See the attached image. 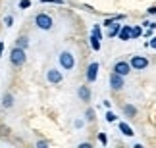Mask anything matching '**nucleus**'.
Listing matches in <instances>:
<instances>
[{
  "mask_svg": "<svg viewBox=\"0 0 156 148\" xmlns=\"http://www.w3.org/2000/svg\"><path fill=\"white\" fill-rule=\"evenodd\" d=\"M129 64H131V69H145L148 66V60L145 56H133Z\"/></svg>",
  "mask_w": 156,
  "mask_h": 148,
  "instance_id": "nucleus-4",
  "label": "nucleus"
},
{
  "mask_svg": "<svg viewBox=\"0 0 156 148\" xmlns=\"http://www.w3.org/2000/svg\"><path fill=\"white\" fill-rule=\"evenodd\" d=\"M119 29H122V25H119V23H112L110 25V31H108V37H118L119 35Z\"/></svg>",
  "mask_w": 156,
  "mask_h": 148,
  "instance_id": "nucleus-11",
  "label": "nucleus"
},
{
  "mask_svg": "<svg viewBox=\"0 0 156 148\" xmlns=\"http://www.w3.org/2000/svg\"><path fill=\"white\" fill-rule=\"evenodd\" d=\"M31 6V0H21L20 2V8H29Z\"/></svg>",
  "mask_w": 156,
  "mask_h": 148,
  "instance_id": "nucleus-21",
  "label": "nucleus"
},
{
  "mask_svg": "<svg viewBox=\"0 0 156 148\" xmlns=\"http://www.w3.org/2000/svg\"><path fill=\"white\" fill-rule=\"evenodd\" d=\"M114 71L125 77V75H127V73L131 71V64H127V62H118L116 66H114Z\"/></svg>",
  "mask_w": 156,
  "mask_h": 148,
  "instance_id": "nucleus-6",
  "label": "nucleus"
},
{
  "mask_svg": "<svg viewBox=\"0 0 156 148\" xmlns=\"http://www.w3.org/2000/svg\"><path fill=\"white\" fill-rule=\"evenodd\" d=\"M110 87L114 88V91H119V88H123V75H119L114 71L110 75Z\"/></svg>",
  "mask_w": 156,
  "mask_h": 148,
  "instance_id": "nucleus-5",
  "label": "nucleus"
},
{
  "mask_svg": "<svg viewBox=\"0 0 156 148\" xmlns=\"http://www.w3.org/2000/svg\"><path fill=\"white\" fill-rule=\"evenodd\" d=\"M12 21H14V19H12V15H8V17L4 19V23H6V25H12Z\"/></svg>",
  "mask_w": 156,
  "mask_h": 148,
  "instance_id": "nucleus-23",
  "label": "nucleus"
},
{
  "mask_svg": "<svg viewBox=\"0 0 156 148\" xmlns=\"http://www.w3.org/2000/svg\"><path fill=\"white\" fill-rule=\"evenodd\" d=\"M27 44H29L27 37H20V39H17V43H16V46H20V48H27Z\"/></svg>",
  "mask_w": 156,
  "mask_h": 148,
  "instance_id": "nucleus-17",
  "label": "nucleus"
},
{
  "mask_svg": "<svg viewBox=\"0 0 156 148\" xmlns=\"http://www.w3.org/2000/svg\"><path fill=\"white\" fill-rule=\"evenodd\" d=\"M148 14H156V6H152V8H148Z\"/></svg>",
  "mask_w": 156,
  "mask_h": 148,
  "instance_id": "nucleus-26",
  "label": "nucleus"
},
{
  "mask_svg": "<svg viewBox=\"0 0 156 148\" xmlns=\"http://www.w3.org/2000/svg\"><path fill=\"white\" fill-rule=\"evenodd\" d=\"M123 112H125V115H127V117H133L137 114V108H135V106H131V104H127L123 108Z\"/></svg>",
  "mask_w": 156,
  "mask_h": 148,
  "instance_id": "nucleus-14",
  "label": "nucleus"
},
{
  "mask_svg": "<svg viewBox=\"0 0 156 148\" xmlns=\"http://www.w3.org/2000/svg\"><path fill=\"white\" fill-rule=\"evenodd\" d=\"M106 121L114 123V121H116V114H114V112H108V114H106Z\"/></svg>",
  "mask_w": 156,
  "mask_h": 148,
  "instance_id": "nucleus-19",
  "label": "nucleus"
},
{
  "mask_svg": "<svg viewBox=\"0 0 156 148\" xmlns=\"http://www.w3.org/2000/svg\"><path fill=\"white\" fill-rule=\"evenodd\" d=\"M85 115H87V121H94V110H91V108H89Z\"/></svg>",
  "mask_w": 156,
  "mask_h": 148,
  "instance_id": "nucleus-18",
  "label": "nucleus"
},
{
  "mask_svg": "<svg viewBox=\"0 0 156 148\" xmlns=\"http://www.w3.org/2000/svg\"><path fill=\"white\" fill-rule=\"evenodd\" d=\"M141 33H143V29H141L139 25L131 27V39H137V37H141Z\"/></svg>",
  "mask_w": 156,
  "mask_h": 148,
  "instance_id": "nucleus-16",
  "label": "nucleus"
},
{
  "mask_svg": "<svg viewBox=\"0 0 156 148\" xmlns=\"http://www.w3.org/2000/svg\"><path fill=\"white\" fill-rule=\"evenodd\" d=\"M10 62L14 64L16 67H21L23 64H25V48H20V46H16V48L10 52Z\"/></svg>",
  "mask_w": 156,
  "mask_h": 148,
  "instance_id": "nucleus-1",
  "label": "nucleus"
},
{
  "mask_svg": "<svg viewBox=\"0 0 156 148\" xmlns=\"http://www.w3.org/2000/svg\"><path fill=\"white\" fill-rule=\"evenodd\" d=\"M112 23H114V19H106V21H104V25H106V27H110Z\"/></svg>",
  "mask_w": 156,
  "mask_h": 148,
  "instance_id": "nucleus-25",
  "label": "nucleus"
},
{
  "mask_svg": "<svg viewBox=\"0 0 156 148\" xmlns=\"http://www.w3.org/2000/svg\"><path fill=\"white\" fill-rule=\"evenodd\" d=\"M151 46H152V48H156V37H154V39L151 40Z\"/></svg>",
  "mask_w": 156,
  "mask_h": 148,
  "instance_id": "nucleus-27",
  "label": "nucleus"
},
{
  "mask_svg": "<svg viewBox=\"0 0 156 148\" xmlns=\"http://www.w3.org/2000/svg\"><path fill=\"white\" fill-rule=\"evenodd\" d=\"M91 46L94 50H100V37H97V35H91Z\"/></svg>",
  "mask_w": 156,
  "mask_h": 148,
  "instance_id": "nucleus-15",
  "label": "nucleus"
},
{
  "mask_svg": "<svg viewBox=\"0 0 156 148\" xmlns=\"http://www.w3.org/2000/svg\"><path fill=\"white\" fill-rule=\"evenodd\" d=\"M131 39V25H122L119 29V40H129Z\"/></svg>",
  "mask_w": 156,
  "mask_h": 148,
  "instance_id": "nucleus-10",
  "label": "nucleus"
},
{
  "mask_svg": "<svg viewBox=\"0 0 156 148\" xmlns=\"http://www.w3.org/2000/svg\"><path fill=\"white\" fill-rule=\"evenodd\" d=\"M60 66H62L64 69H73L75 67V58H73V54L71 52H68V50H64L62 54H60Z\"/></svg>",
  "mask_w": 156,
  "mask_h": 148,
  "instance_id": "nucleus-3",
  "label": "nucleus"
},
{
  "mask_svg": "<svg viewBox=\"0 0 156 148\" xmlns=\"http://www.w3.org/2000/svg\"><path fill=\"white\" fill-rule=\"evenodd\" d=\"M98 140H100L102 144H106V143H108V139H106V135H104V133H100V135H98Z\"/></svg>",
  "mask_w": 156,
  "mask_h": 148,
  "instance_id": "nucleus-22",
  "label": "nucleus"
},
{
  "mask_svg": "<svg viewBox=\"0 0 156 148\" xmlns=\"http://www.w3.org/2000/svg\"><path fill=\"white\" fill-rule=\"evenodd\" d=\"M79 148H91V144H89V143H81Z\"/></svg>",
  "mask_w": 156,
  "mask_h": 148,
  "instance_id": "nucleus-24",
  "label": "nucleus"
},
{
  "mask_svg": "<svg viewBox=\"0 0 156 148\" xmlns=\"http://www.w3.org/2000/svg\"><path fill=\"white\" fill-rule=\"evenodd\" d=\"M97 73H98V64L93 62L91 66H89V69H87V81H89V83L97 81Z\"/></svg>",
  "mask_w": 156,
  "mask_h": 148,
  "instance_id": "nucleus-7",
  "label": "nucleus"
},
{
  "mask_svg": "<svg viewBox=\"0 0 156 148\" xmlns=\"http://www.w3.org/2000/svg\"><path fill=\"white\" fill-rule=\"evenodd\" d=\"M93 35H97V37L102 39V33H100V27H98V25H94V27H93Z\"/></svg>",
  "mask_w": 156,
  "mask_h": 148,
  "instance_id": "nucleus-20",
  "label": "nucleus"
},
{
  "mask_svg": "<svg viewBox=\"0 0 156 148\" xmlns=\"http://www.w3.org/2000/svg\"><path fill=\"white\" fill-rule=\"evenodd\" d=\"M119 131H122L123 135H125V137H133V129H131L129 125H127V123H119Z\"/></svg>",
  "mask_w": 156,
  "mask_h": 148,
  "instance_id": "nucleus-12",
  "label": "nucleus"
},
{
  "mask_svg": "<svg viewBox=\"0 0 156 148\" xmlns=\"http://www.w3.org/2000/svg\"><path fill=\"white\" fill-rule=\"evenodd\" d=\"M2 106H4V108H12V106H14V96H12V94H4Z\"/></svg>",
  "mask_w": 156,
  "mask_h": 148,
  "instance_id": "nucleus-13",
  "label": "nucleus"
},
{
  "mask_svg": "<svg viewBox=\"0 0 156 148\" xmlns=\"http://www.w3.org/2000/svg\"><path fill=\"white\" fill-rule=\"evenodd\" d=\"M46 79H48V83H62V73L58 71V69H48V73H46Z\"/></svg>",
  "mask_w": 156,
  "mask_h": 148,
  "instance_id": "nucleus-8",
  "label": "nucleus"
},
{
  "mask_svg": "<svg viewBox=\"0 0 156 148\" xmlns=\"http://www.w3.org/2000/svg\"><path fill=\"white\" fill-rule=\"evenodd\" d=\"M77 96H79L83 102H89V100H91V91H89V87H79Z\"/></svg>",
  "mask_w": 156,
  "mask_h": 148,
  "instance_id": "nucleus-9",
  "label": "nucleus"
},
{
  "mask_svg": "<svg viewBox=\"0 0 156 148\" xmlns=\"http://www.w3.org/2000/svg\"><path fill=\"white\" fill-rule=\"evenodd\" d=\"M2 52H4V43H0V56H2Z\"/></svg>",
  "mask_w": 156,
  "mask_h": 148,
  "instance_id": "nucleus-28",
  "label": "nucleus"
},
{
  "mask_svg": "<svg viewBox=\"0 0 156 148\" xmlns=\"http://www.w3.org/2000/svg\"><path fill=\"white\" fill-rule=\"evenodd\" d=\"M35 25H37L39 29H43V31H48V29H52V17L46 15V14H39L35 15Z\"/></svg>",
  "mask_w": 156,
  "mask_h": 148,
  "instance_id": "nucleus-2",
  "label": "nucleus"
}]
</instances>
